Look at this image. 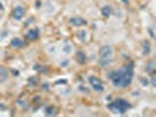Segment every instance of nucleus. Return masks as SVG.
<instances>
[{"mask_svg": "<svg viewBox=\"0 0 156 117\" xmlns=\"http://www.w3.org/2000/svg\"><path fill=\"white\" fill-rule=\"evenodd\" d=\"M12 46H13V47H21V46H22V41H21L20 39H14V40L12 41Z\"/></svg>", "mask_w": 156, "mask_h": 117, "instance_id": "6e6552de", "label": "nucleus"}, {"mask_svg": "<svg viewBox=\"0 0 156 117\" xmlns=\"http://www.w3.org/2000/svg\"><path fill=\"white\" fill-rule=\"evenodd\" d=\"M111 55H113V49L109 46H104L100 48V63L102 66H107L110 60H111Z\"/></svg>", "mask_w": 156, "mask_h": 117, "instance_id": "7ed1b4c3", "label": "nucleus"}, {"mask_svg": "<svg viewBox=\"0 0 156 117\" xmlns=\"http://www.w3.org/2000/svg\"><path fill=\"white\" fill-rule=\"evenodd\" d=\"M88 81H89L92 88H93L95 91H104V84H102V82H101V80H99V78L95 77V76H91V77L88 78Z\"/></svg>", "mask_w": 156, "mask_h": 117, "instance_id": "20e7f679", "label": "nucleus"}, {"mask_svg": "<svg viewBox=\"0 0 156 117\" xmlns=\"http://www.w3.org/2000/svg\"><path fill=\"white\" fill-rule=\"evenodd\" d=\"M13 18L15 20H21L22 16L25 15V8L22 6H17L14 9H13V13H12Z\"/></svg>", "mask_w": 156, "mask_h": 117, "instance_id": "39448f33", "label": "nucleus"}, {"mask_svg": "<svg viewBox=\"0 0 156 117\" xmlns=\"http://www.w3.org/2000/svg\"><path fill=\"white\" fill-rule=\"evenodd\" d=\"M101 12H102L104 16H109V14H110V7L109 6H104V8L101 9Z\"/></svg>", "mask_w": 156, "mask_h": 117, "instance_id": "1a4fd4ad", "label": "nucleus"}, {"mask_svg": "<svg viewBox=\"0 0 156 117\" xmlns=\"http://www.w3.org/2000/svg\"><path fill=\"white\" fill-rule=\"evenodd\" d=\"M27 36H28L29 39H35V38L38 36V31H37V29H35V31H34V29L29 31V32L27 33Z\"/></svg>", "mask_w": 156, "mask_h": 117, "instance_id": "0eeeda50", "label": "nucleus"}, {"mask_svg": "<svg viewBox=\"0 0 156 117\" xmlns=\"http://www.w3.org/2000/svg\"><path fill=\"white\" fill-rule=\"evenodd\" d=\"M70 24H73L74 26H81V25L86 24V21L81 18H73V19H70Z\"/></svg>", "mask_w": 156, "mask_h": 117, "instance_id": "423d86ee", "label": "nucleus"}, {"mask_svg": "<svg viewBox=\"0 0 156 117\" xmlns=\"http://www.w3.org/2000/svg\"><path fill=\"white\" fill-rule=\"evenodd\" d=\"M129 103L126 102L124 100H116L114 101L113 103L108 104V108L113 111V113H120V114H123L126 113V110L129 108Z\"/></svg>", "mask_w": 156, "mask_h": 117, "instance_id": "f03ea898", "label": "nucleus"}, {"mask_svg": "<svg viewBox=\"0 0 156 117\" xmlns=\"http://www.w3.org/2000/svg\"><path fill=\"white\" fill-rule=\"evenodd\" d=\"M133 67L124 66L123 68L119 70H114L109 74V78L113 81V84L115 87H127L130 84L133 80Z\"/></svg>", "mask_w": 156, "mask_h": 117, "instance_id": "f257e3e1", "label": "nucleus"}]
</instances>
